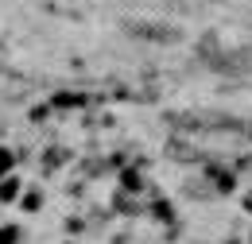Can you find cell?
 <instances>
[{
    "label": "cell",
    "instance_id": "obj_1",
    "mask_svg": "<svg viewBox=\"0 0 252 244\" xmlns=\"http://www.w3.org/2000/svg\"><path fill=\"white\" fill-rule=\"evenodd\" d=\"M0 198H16V183H4V186H0Z\"/></svg>",
    "mask_w": 252,
    "mask_h": 244
}]
</instances>
